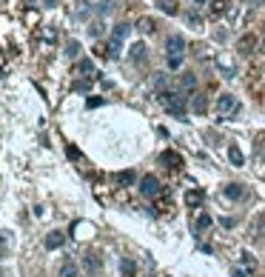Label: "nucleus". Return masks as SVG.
Instances as JSON below:
<instances>
[{"label":"nucleus","instance_id":"bb28decb","mask_svg":"<svg viewBox=\"0 0 265 277\" xmlns=\"http://www.w3.org/2000/svg\"><path fill=\"white\" fill-rule=\"evenodd\" d=\"M188 23H191V26H200V23H202V17H200V15H194V12H191V15H188Z\"/></svg>","mask_w":265,"mask_h":277},{"label":"nucleus","instance_id":"aec40b11","mask_svg":"<svg viewBox=\"0 0 265 277\" xmlns=\"http://www.w3.org/2000/svg\"><path fill=\"white\" fill-rule=\"evenodd\" d=\"M86 269L89 271H100V260H97V255H86Z\"/></svg>","mask_w":265,"mask_h":277},{"label":"nucleus","instance_id":"cd10ccee","mask_svg":"<svg viewBox=\"0 0 265 277\" xmlns=\"http://www.w3.org/2000/svg\"><path fill=\"white\" fill-rule=\"evenodd\" d=\"M100 12H103V15H106V12H111V3H108V0H103V3H100Z\"/></svg>","mask_w":265,"mask_h":277},{"label":"nucleus","instance_id":"6ab92c4d","mask_svg":"<svg viewBox=\"0 0 265 277\" xmlns=\"http://www.w3.org/2000/svg\"><path fill=\"white\" fill-rule=\"evenodd\" d=\"M186 203L191 206V209H194V206H200L202 203V191H188V195H186Z\"/></svg>","mask_w":265,"mask_h":277},{"label":"nucleus","instance_id":"a878e982","mask_svg":"<svg viewBox=\"0 0 265 277\" xmlns=\"http://www.w3.org/2000/svg\"><path fill=\"white\" fill-rule=\"evenodd\" d=\"M80 72H86V74H94V63H92V60H83V63H80Z\"/></svg>","mask_w":265,"mask_h":277},{"label":"nucleus","instance_id":"9b49d317","mask_svg":"<svg viewBox=\"0 0 265 277\" xmlns=\"http://www.w3.org/2000/svg\"><path fill=\"white\" fill-rule=\"evenodd\" d=\"M163 163H168V169H180L183 166V157H180L177 152H163V157H160Z\"/></svg>","mask_w":265,"mask_h":277},{"label":"nucleus","instance_id":"9d476101","mask_svg":"<svg viewBox=\"0 0 265 277\" xmlns=\"http://www.w3.org/2000/svg\"><path fill=\"white\" fill-rule=\"evenodd\" d=\"M137 29L145 32V35H154V32H157V20H151V17H140V20H137Z\"/></svg>","mask_w":265,"mask_h":277},{"label":"nucleus","instance_id":"a211bd4d","mask_svg":"<svg viewBox=\"0 0 265 277\" xmlns=\"http://www.w3.org/2000/svg\"><path fill=\"white\" fill-rule=\"evenodd\" d=\"M211 223H214V220H211V214H200V217H197V232L211 229Z\"/></svg>","mask_w":265,"mask_h":277},{"label":"nucleus","instance_id":"5701e85b","mask_svg":"<svg viewBox=\"0 0 265 277\" xmlns=\"http://www.w3.org/2000/svg\"><path fill=\"white\" fill-rule=\"evenodd\" d=\"M211 12H214V15H222V12H225V0H214V3H211Z\"/></svg>","mask_w":265,"mask_h":277},{"label":"nucleus","instance_id":"c85d7f7f","mask_svg":"<svg viewBox=\"0 0 265 277\" xmlns=\"http://www.w3.org/2000/svg\"><path fill=\"white\" fill-rule=\"evenodd\" d=\"M231 277H248V274H245V271H240V269H234V271H231Z\"/></svg>","mask_w":265,"mask_h":277},{"label":"nucleus","instance_id":"7ed1b4c3","mask_svg":"<svg viewBox=\"0 0 265 277\" xmlns=\"http://www.w3.org/2000/svg\"><path fill=\"white\" fill-rule=\"evenodd\" d=\"M160 103L165 106V112H171V115H177V117H183V112H186V100H183L180 92H163V95H160Z\"/></svg>","mask_w":265,"mask_h":277},{"label":"nucleus","instance_id":"39448f33","mask_svg":"<svg viewBox=\"0 0 265 277\" xmlns=\"http://www.w3.org/2000/svg\"><path fill=\"white\" fill-rule=\"evenodd\" d=\"M160 191H163V186H160V180L154 175L140 177V195L143 197H160Z\"/></svg>","mask_w":265,"mask_h":277},{"label":"nucleus","instance_id":"6e6552de","mask_svg":"<svg viewBox=\"0 0 265 277\" xmlns=\"http://www.w3.org/2000/svg\"><path fill=\"white\" fill-rule=\"evenodd\" d=\"M145 54H149V49H145V43H134L129 49V58L134 60V63H143L145 60Z\"/></svg>","mask_w":265,"mask_h":277},{"label":"nucleus","instance_id":"f8f14e48","mask_svg":"<svg viewBox=\"0 0 265 277\" xmlns=\"http://www.w3.org/2000/svg\"><path fill=\"white\" fill-rule=\"evenodd\" d=\"M228 160L234 163V166H243V163H245L243 149H240V146H228Z\"/></svg>","mask_w":265,"mask_h":277},{"label":"nucleus","instance_id":"1a4fd4ad","mask_svg":"<svg viewBox=\"0 0 265 277\" xmlns=\"http://www.w3.org/2000/svg\"><path fill=\"white\" fill-rule=\"evenodd\" d=\"M254 46H257V37L245 35V37H240V43H237V49L243 51V54H251V51H254Z\"/></svg>","mask_w":265,"mask_h":277},{"label":"nucleus","instance_id":"ddd939ff","mask_svg":"<svg viewBox=\"0 0 265 277\" xmlns=\"http://www.w3.org/2000/svg\"><path fill=\"white\" fill-rule=\"evenodd\" d=\"M191 109L197 112V115H205L208 112V100L202 95H194V100H191Z\"/></svg>","mask_w":265,"mask_h":277},{"label":"nucleus","instance_id":"0eeeda50","mask_svg":"<svg viewBox=\"0 0 265 277\" xmlns=\"http://www.w3.org/2000/svg\"><path fill=\"white\" fill-rule=\"evenodd\" d=\"M222 191H225V197H231V200H243L245 197V186H240V183H228Z\"/></svg>","mask_w":265,"mask_h":277},{"label":"nucleus","instance_id":"423d86ee","mask_svg":"<svg viewBox=\"0 0 265 277\" xmlns=\"http://www.w3.org/2000/svg\"><path fill=\"white\" fill-rule=\"evenodd\" d=\"M63 240H66L63 232H49V234H46V248H49V252H54V248L63 246Z\"/></svg>","mask_w":265,"mask_h":277},{"label":"nucleus","instance_id":"dca6fc26","mask_svg":"<svg viewBox=\"0 0 265 277\" xmlns=\"http://www.w3.org/2000/svg\"><path fill=\"white\" fill-rule=\"evenodd\" d=\"M157 6L163 9L165 15H177V0H160Z\"/></svg>","mask_w":265,"mask_h":277},{"label":"nucleus","instance_id":"412c9836","mask_svg":"<svg viewBox=\"0 0 265 277\" xmlns=\"http://www.w3.org/2000/svg\"><path fill=\"white\" fill-rule=\"evenodd\" d=\"M194 86H197V74H183V89H186V92H191Z\"/></svg>","mask_w":265,"mask_h":277},{"label":"nucleus","instance_id":"2eb2a0df","mask_svg":"<svg viewBox=\"0 0 265 277\" xmlns=\"http://www.w3.org/2000/svg\"><path fill=\"white\" fill-rule=\"evenodd\" d=\"M134 172H131V169H126V172H120V175H117V183H120V186H131V183H134Z\"/></svg>","mask_w":265,"mask_h":277},{"label":"nucleus","instance_id":"f3484780","mask_svg":"<svg viewBox=\"0 0 265 277\" xmlns=\"http://www.w3.org/2000/svg\"><path fill=\"white\" fill-rule=\"evenodd\" d=\"M60 277H77V266H74L72 260L63 263V266H60Z\"/></svg>","mask_w":265,"mask_h":277},{"label":"nucleus","instance_id":"4be33fe9","mask_svg":"<svg viewBox=\"0 0 265 277\" xmlns=\"http://www.w3.org/2000/svg\"><path fill=\"white\" fill-rule=\"evenodd\" d=\"M77 51H80L77 40H69V43H66V54H69V58H77Z\"/></svg>","mask_w":265,"mask_h":277},{"label":"nucleus","instance_id":"7c9ffc66","mask_svg":"<svg viewBox=\"0 0 265 277\" xmlns=\"http://www.w3.org/2000/svg\"><path fill=\"white\" fill-rule=\"evenodd\" d=\"M26 3H32V0H26Z\"/></svg>","mask_w":265,"mask_h":277},{"label":"nucleus","instance_id":"f03ea898","mask_svg":"<svg viewBox=\"0 0 265 277\" xmlns=\"http://www.w3.org/2000/svg\"><path fill=\"white\" fill-rule=\"evenodd\" d=\"M240 112V100L234 95H220L217 97V117L220 120H231V117Z\"/></svg>","mask_w":265,"mask_h":277},{"label":"nucleus","instance_id":"20e7f679","mask_svg":"<svg viewBox=\"0 0 265 277\" xmlns=\"http://www.w3.org/2000/svg\"><path fill=\"white\" fill-rule=\"evenodd\" d=\"M165 51H168V60H183L186 37H183V35H171V37H168V43H165Z\"/></svg>","mask_w":265,"mask_h":277},{"label":"nucleus","instance_id":"4468645a","mask_svg":"<svg viewBox=\"0 0 265 277\" xmlns=\"http://www.w3.org/2000/svg\"><path fill=\"white\" fill-rule=\"evenodd\" d=\"M120 271H123V277H131L134 274V260H131V257H123L120 260Z\"/></svg>","mask_w":265,"mask_h":277},{"label":"nucleus","instance_id":"2f4dec72","mask_svg":"<svg viewBox=\"0 0 265 277\" xmlns=\"http://www.w3.org/2000/svg\"><path fill=\"white\" fill-rule=\"evenodd\" d=\"M262 46H265V40H262Z\"/></svg>","mask_w":265,"mask_h":277},{"label":"nucleus","instance_id":"f257e3e1","mask_svg":"<svg viewBox=\"0 0 265 277\" xmlns=\"http://www.w3.org/2000/svg\"><path fill=\"white\" fill-rule=\"evenodd\" d=\"M126 35H129V23H120V26H114V32H111V37H108V43H106V51H108V58H111V60L120 58Z\"/></svg>","mask_w":265,"mask_h":277},{"label":"nucleus","instance_id":"c756f323","mask_svg":"<svg viewBox=\"0 0 265 277\" xmlns=\"http://www.w3.org/2000/svg\"><path fill=\"white\" fill-rule=\"evenodd\" d=\"M194 3H200V6H202V3H208V0H194Z\"/></svg>","mask_w":265,"mask_h":277},{"label":"nucleus","instance_id":"393cba45","mask_svg":"<svg viewBox=\"0 0 265 277\" xmlns=\"http://www.w3.org/2000/svg\"><path fill=\"white\" fill-rule=\"evenodd\" d=\"M243 263H245V269H257V263H254V257L248 252H243Z\"/></svg>","mask_w":265,"mask_h":277},{"label":"nucleus","instance_id":"b1692460","mask_svg":"<svg viewBox=\"0 0 265 277\" xmlns=\"http://www.w3.org/2000/svg\"><path fill=\"white\" fill-rule=\"evenodd\" d=\"M165 83H168V77H165V74H160L157 80H154V89H157L160 95H163V89H165Z\"/></svg>","mask_w":265,"mask_h":277}]
</instances>
